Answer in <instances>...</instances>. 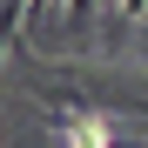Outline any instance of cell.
I'll return each mask as SVG.
<instances>
[{
    "mask_svg": "<svg viewBox=\"0 0 148 148\" xmlns=\"http://www.w3.org/2000/svg\"><path fill=\"white\" fill-rule=\"evenodd\" d=\"M20 20H27V7H20V0H0V61H7V47L20 40Z\"/></svg>",
    "mask_w": 148,
    "mask_h": 148,
    "instance_id": "1",
    "label": "cell"
},
{
    "mask_svg": "<svg viewBox=\"0 0 148 148\" xmlns=\"http://www.w3.org/2000/svg\"><path fill=\"white\" fill-rule=\"evenodd\" d=\"M114 7L128 14V20H141V14H148V0H114Z\"/></svg>",
    "mask_w": 148,
    "mask_h": 148,
    "instance_id": "2",
    "label": "cell"
},
{
    "mask_svg": "<svg viewBox=\"0 0 148 148\" xmlns=\"http://www.w3.org/2000/svg\"><path fill=\"white\" fill-rule=\"evenodd\" d=\"M20 7H27V20H40V7H47V0H20Z\"/></svg>",
    "mask_w": 148,
    "mask_h": 148,
    "instance_id": "3",
    "label": "cell"
}]
</instances>
